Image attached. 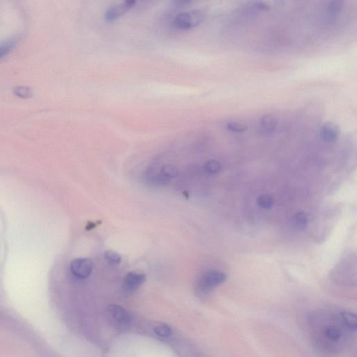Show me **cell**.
<instances>
[{"label":"cell","mask_w":357,"mask_h":357,"mask_svg":"<svg viewBox=\"0 0 357 357\" xmlns=\"http://www.w3.org/2000/svg\"><path fill=\"white\" fill-rule=\"evenodd\" d=\"M179 175V170L175 166L172 165H166L161 169V177L167 182L170 179L175 178Z\"/></svg>","instance_id":"8fae6325"},{"label":"cell","mask_w":357,"mask_h":357,"mask_svg":"<svg viewBox=\"0 0 357 357\" xmlns=\"http://www.w3.org/2000/svg\"><path fill=\"white\" fill-rule=\"evenodd\" d=\"M262 129L267 133H272L275 131L277 127V120L272 114H266L260 120Z\"/></svg>","instance_id":"ba28073f"},{"label":"cell","mask_w":357,"mask_h":357,"mask_svg":"<svg viewBox=\"0 0 357 357\" xmlns=\"http://www.w3.org/2000/svg\"><path fill=\"white\" fill-rule=\"evenodd\" d=\"M146 276L139 273L130 272L127 274L124 279V287L126 290H135L145 282Z\"/></svg>","instance_id":"5b68a950"},{"label":"cell","mask_w":357,"mask_h":357,"mask_svg":"<svg viewBox=\"0 0 357 357\" xmlns=\"http://www.w3.org/2000/svg\"><path fill=\"white\" fill-rule=\"evenodd\" d=\"M204 170L209 175H216V174L219 173L220 170H221V164L219 161L216 160L208 161L204 164Z\"/></svg>","instance_id":"7c38bea8"},{"label":"cell","mask_w":357,"mask_h":357,"mask_svg":"<svg viewBox=\"0 0 357 357\" xmlns=\"http://www.w3.org/2000/svg\"><path fill=\"white\" fill-rule=\"evenodd\" d=\"M14 94L18 97L21 98H29L31 97L32 91L30 87L25 86H19L14 89Z\"/></svg>","instance_id":"9a60e30c"},{"label":"cell","mask_w":357,"mask_h":357,"mask_svg":"<svg viewBox=\"0 0 357 357\" xmlns=\"http://www.w3.org/2000/svg\"><path fill=\"white\" fill-rule=\"evenodd\" d=\"M105 258L107 261L111 265H119L122 261L121 256L119 254H116L112 251H107L104 254Z\"/></svg>","instance_id":"d6986e66"},{"label":"cell","mask_w":357,"mask_h":357,"mask_svg":"<svg viewBox=\"0 0 357 357\" xmlns=\"http://www.w3.org/2000/svg\"><path fill=\"white\" fill-rule=\"evenodd\" d=\"M227 128L230 132L234 133H243L247 130V126L243 125V124L234 123V122L227 123Z\"/></svg>","instance_id":"ffe728a7"},{"label":"cell","mask_w":357,"mask_h":357,"mask_svg":"<svg viewBox=\"0 0 357 357\" xmlns=\"http://www.w3.org/2000/svg\"><path fill=\"white\" fill-rule=\"evenodd\" d=\"M154 331L159 336L167 338L172 335V329L167 324H162L156 326Z\"/></svg>","instance_id":"ac0fdd59"},{"label":"cell","mask_w":357,"mask_h":357,"mask_svg":"<svg viewBox=\"0 0 357 357\" xmlns=\"http://www.w3.org/2000/svg\"><path fill=\"white\" fill-rule=\"evenodd\" d=\"M92 270V262L88 258H78L73 260L71 264V272L80 279L89 277Z\"/></svg>","instance_id":"277c9868"},{"label":"cell","mask_w":357,"mask_h":357,"mask_svg":"<svg viewBox=\"0 0 357 357\" xmlns=\"http://www.w3.org/2000/svg\"><path fill=\"white\" fill-rule=\"evenodd\" d=\"M295 222L299 228H306L308 224V215L304 212L297 213L295 216Z\"/></svg>","instance_id":"2e32d148"},{"label":"cell","mask_w":357,"mask_h":357,"mask_svg":"<svg viewBox=\"0 0 357 357\" xmlns=\"http://www.w3.org/2000/svg\"><path fill=\"white\" fill-rule=\"evenodd\" d=\"M324 334L326 338L333 341H337L341 336V333L338 328L333 326H326L324 330Z\"/></svg>","instance_id":"5bb4252c"},{"label":"cell","mask_w":357,"mask_h":357,"mask_svg":"<svg viewBox=\"0 0 357 357\" xmlns=\"http://www.w3.org/2000/svg\"><path fill=\"white\" fill-rule=\"evenodd\" d=\"M257 204L263 209H270L274 206V198L270 195H261L258 197Z\"/></svg>","instance_id":"4fadbf2b"},{"label":"cell","mask_w":357,"mask_h":357,"mask_svg":"<svg viewBox=\"0 0 357 357\" xmlns=\"http://www.w3.org/2000/svg\"><path fill=\"white\" fill-rule=\"evenodd\" d=\"M320 136L323 141L327 143H334L338 138V127L333 123L324 124L321 128Z\"/></svg>","instance_id":"8992f818"},{"label":"cell","mask_w":357,"mask_h":357,"mask_svg":"<svg viewBox=\"0 0 357 357\" xmlns=\"http://www.w3.org/2000/svg\"><path fill=\"white\" fill-rule=\"evenodd\" d=\"M344 0H333L330 3L327 8V15L329 19L333 20L341 13L344 7Z\"/></svg>","instance_id":"9c48e42d"},{"label":"cell","mask_w":357,"mask_h":357,"mask_svg":"<svg viewBox=\"0 0 357 357\" xmlns=\"http://www.w3.org/2000/svg\"><path fill=\"white\" fill-rule=\"evenodd\" d=\"M137 0H124L123 3L111 7L107 10L105 14V19L107 22L111 23L116 21L135 6Z\"/></svg>","instance_id":"3957f363"},{"label":"cell","mask_w":357,"mask_h":357,"mask_svg":"<svg viewBox=\"0 0 357 357\" xmlns=\"http://www.w3.org/2000/svg\"><path fill=\"white\" fill-rule=\"evenodd\" d=\"M204 19V14L200 11H191L179 14L174 19L173 24L179 30H187L197 26Z\"/></svg>","instance_id":"6da1fadb"},{"label":"cell","mask_w":357,"mask_h":357,"mask_svg":"<svg viewBox=\"0 0 357 357\" xmlns=\"http://www.w3.org/2000/svg\"><path fill=\"white\" fill-rule=\"evenodd\" d=\"M179 1L182 2V3H188V2L192 1V0H179Z\"/></svg>","instance_id":"7402d4cb"},{"label":"cell","mask_w":357,"mask_h":357,"mask_svg":"<svg viewBox=\"0 0 357 357\" xmlns=\"http://www.w3.org/2000/svg\"><path fill=\"white\" fill-rule=\"evenodd\" d=\"M108 310L113 318L119 324L127 325L132 322V316L122 306L118 305H110Z\"/></svg>","instance_id":"52a82bcc"},{"label":"cell","mask_w":357,"mask_h":357,"mask_svg":"<svg viewBox=\"0 0 357 357\" xmlns=\"http://www.w3.org/2000/svg\"><path fill=\"white\" fill-rule=\"evenodd\" d=\"M251 6L253 8L258 11H267L270 10L268 5H266L264 2L262 1H254L251 3Z\"/></svg>","instance_id":"44dd1931"},{"label":"cell","mask_w":357,"mask_h":357,"mask_svg":"<svg viewBox=\"0 0 357 357\" xmlns=\"http://www.w3.org/2000/svg\"><path fill=\"white\" fill-rule=\"evenodd\" d=\"M226 279L227 276L225 273L216 270L210 271L201 277L199 285L202 290H209L222 284Z\"/></svg>","instance_id":"7a4b0ae2"},{"label":"cell","mask_w":357,"mask_h":357,"mask_svg":"<svg viewBox=\"0 0 357 357\" xmlns=\"http://www.w3.org/2000/svg\"><path fill=\"white\" fill-rule=\"evenodd\" d=\"M16 41L12 39V40L7 41L5 44L0 46V60L12 51L13 48L16 46Z\"/></svg>","instance_id":"e0dca14e"},{"label":"cell","mask_w":357,"mask_h":357,"mask_svg":"<svg viewBox=\"0 0 357 357\" xmlns=\"http://www.w3.org/2000/svg\"><path fill=\"white\" fill-rule=\"evenodd\" d=\"M340 319L347 329L351 331H356V317L354 313L347 311L342 312L340 313Z\"/></svg>","instance_id":"30bf717a"}]
</instances>
